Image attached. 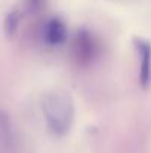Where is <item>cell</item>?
Segmentation results:
<instances>
[{"label": "cell", "instance_id": "7a4b0ae2", "mask_svg": "<svg viewBox=\"0 0 151 153\" xmlns=\"http://www.w3.org/2000/svg\"><path fill=\"white\" fill-rule=\"evenodd\" d=\"M99 51L96 39L88 30H79L73 40V52L80 62L94 61Z\"/></svg>", "mask_w": 151, "mask_h": 153}, {"label": "cell", "instance_id": "3957f363", "mask_svg": "<svg viewBox=\"0 0 151 153\" xmlns=\"http://www.w3.org/2000/svg\"><path fill=\"white\" fill-rule=\"evenodd\" d=\"M136 52L139 55V82L144 88L151 80V43L144 37H135L133 40Z\"/></svg>", "mask_w": 151, "mask_h": 153}, {"label": "cell", "instance_id": "277c9868", "mask_svg": "<svg viewBox=\"0 0 151 153\" xmlns=\"http://www.w3.org/2000/svg\"><path fill=\"white\" fill-rule=\"evenodd\" d=\"M45 39L50 45H61L67 40V25L61 18H52L45 27Z\"/></svg>", "mask_w": 151, "mask_h": 153}, {"label": "cell", "instance_id": "6da1fadb", "mask_svg": "<svg viewBox=\"0 0 151 153\" xmlns=\"http://www.w3.org/2000/svg\"><path fill=\"white\" fill-rule=\"evenodd\" d=\"M74 102L64 89H53L43 100V114L48 128L55 135H64L74 122Z\"/></svg>", "mask_w": 151, "mask_h": 153}, {"label": "cell", "instance_id": "5b68a950", "mask_svg": "<svg viewBox=\"0 0 151 153\" xmlns=\"http://www.w3.org/2000/svg\"><path fill=\"white\" fill-rule=\"evenodd\" d=\"M0 146L4 152H10L13 147V135L10 123L4 114H0Z\"/></svg>", "mask_w": 151, "mask_h": 153}, {"label": "cell", "instance_id": "8992f818", "mask_svg": "<svg viewBox=\"0 0 151 153\" xmlns=\"http://www.w3.org/2000/svg\"><path fill=\"white\" fill-rule=\"evenodd\" d=\"M18 19H19V16H18L16 13H10V15L7 16V19H6V27H7L9 31H12V30L16 28V25H18Z\"/></svg>", "mask_w": 151, "mask_h": 153}]
</instances>
